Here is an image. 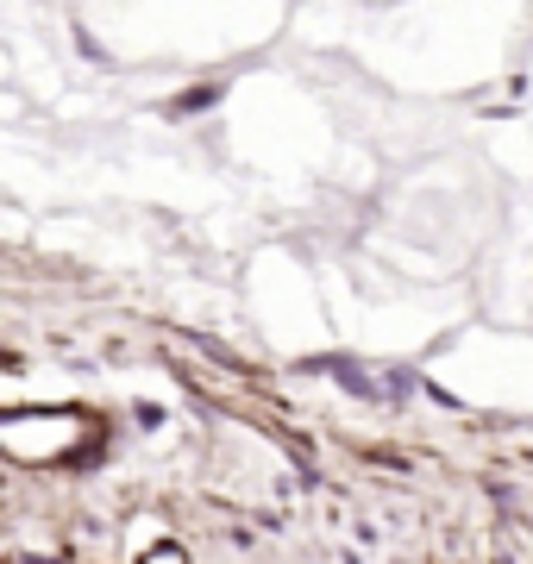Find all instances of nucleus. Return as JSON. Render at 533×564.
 Wrapping results in <instances>:
<instances>
[]
</instances>
